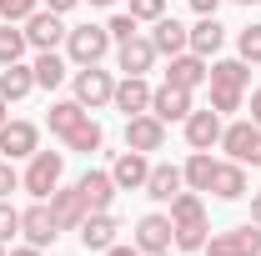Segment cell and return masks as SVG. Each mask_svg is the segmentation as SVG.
<instances>
[{"mask_svg": "<svg viewBox=\"0 0 261 256\" xmlns=\"http://www.w3.org/2000/svg\"><path fill=\"white\" fill-rule=\"evenodd\" d=\"M0 256H5V246H0Z\"/></svg>", "mask_w": 261, "mask_h": 256, "instance_id": "cell-48", "label": "cell"}, {"mask_svg": "<svg viewBox=\"0 0 261 256\" xmlns=\"http://www.w3.org/2000/svg\"><path fill=\"white\" fill-rule=\"evenodd\" d=\"M81 0H45V10H56V15H65V10H75Z\"/></svg>", "mask_w": 261, "mask_h": 256, "instance_id": "cell-40", "label": "cell"}, {"mask_svg": "<svg viewBox=\"0 0 261 256\" xmlns=\"http://www.w3.org/2000/svg\"><path fill=\"white\" fill-rule=\"evenodd\" d=\"M116 231H121V226H116L111 211H91V216L81 221V246H86V251H111V246H116Z\"/></svg>", "mask_w": 261, "mask_h": 256, "instance_id": "cell-20", "label": "cell"}, {"mask_svg": "<svg viewBox=\"0 0 261 256\" xmlns=\"http://www.w3.org/2000/svg\"><path fill=\"white\" fill-rule=\"evenodd\" d=\"M246 81H251V70L246 61L236 56V61H211V75H206V86H211V111H241V96H246Z\"/></svg>", "mask_w": 261, "mask_h": 256, "instance_id": "cell-2", "label": "cell"}, {"mask_svg": "<svg viewBox=\"0 0 261 256\" xmlns=\"http://www.w3.org/2000/svg\"><path fill=\"white\" fill-rule=\"evenodd\" d=\"M20 231H25V241H31V246H50V241L61 236L50 201H35V206H25V211H20Z\"/></svg>", "mask_w": 261, "mask_h": 256, "instance_id": "cell-16", "label": "cell"}, {"mask_svg": "<svg viewBox=\"0 0 261 256\" xmlns=\"http://www.w3.org/2000/svg\"><path fill=\"white\" fill-rule=\"evenodd\" d=\"M181 126H186V146H191V151H211V146H221V131H226V116L206 106V111H191V116H186Z\"/></svg>", "mask_w": 261, "mask_h": 256, "instance_id": "cell-9", "label": "cell"}, {"mask_svg": "<svg viewBox=\"0 0 261 256\" xmlns=\"http://www.w3.org/2000/svg\"><path fill=\"white\" fill-rule=\"evenodd\" d=\"M206 75H211V61H206V56H196V50H181V56H171V65H166V81H171V86H181V91L206 86Z\"/></svg>", "mask_w": 261, "mask_h": 256, "instance_id": "cell-17", "label": "cell"}, {"mask_svg": "<svg viewBox=\"0 0 261 256\" xmlns=\"http://www.w3.org/2000/svg\"><path fill=\"white\" fill-rule=\"evenodd\" d=\"M216 5H221V0H191V10H196V15H216Z\"/></svg>", "mask_w": 261, "mask_h": 256, "instance_id": "cell-39", "label": "cell"}, {"mask_svg": "<svg viewBox=\"0 0 261 256\" xmlns=\"http://www.w3.org/2000/svg\"><path fill=\"white\" fill-rule=\"evenodd\" d=\"M15 236H20V211H15L10 196H5V201H0V246H10Z\"/></svg>", "mask_w": 261, "mask_h": 256, "instance_id": "cell-34", "label": "cell"}, {"mask_svg": "<svg viewBox=\"0 0 261 256\" xmlns=\"http://www.w3.org/2000/svg\"><path fill=\"white\" fill-rule=\"evenodd\" d=\"M111 31L106 25H70V35H65V56L75 65H100L106 56H111Z\"/></svg>", "mask_w": 261, "mask_h": 256, "instance_id": "cell-4", "label": "cell"}, {"mask_svg": "<svg viewBox=\"0 0 261 256\" xmlns=\"http://www.w3.org/2000/svg\"><path fill=\"white\" fill-rule=\"evenodd\" d=\"M100 256H141V246H111V251H100Z\"/></svg>", "mask_w": 261, "mask_h": 256, "instance_id": "cell-41", "label": "cell"}, {"mask_svg": "<svg viewBox=\"0 0 261 256\" xmlns=\"http://www.w3.org/2000/svg\"><path fill=\"white\" fill-rule=\"evenodd\" d=\"M206 256H261V226H231L221 236H206Z\"/></svg>", "mask_w": 261, "mask_h": 256, "instance_id": "cell-6", "label": "cell"}, {"mask_svg": "<svg viewBox=\"0 0 261 256\" xmlns=\"http://www.w3.org/2000/svg\"><path fill=\"white\" fill-rule=\"evenodd\" d=\"M61 176H65V151H35L31 166H25V176H20V186L35 201H50V191L61 186Z\"/></svg>", "mask_w": 261, "mask_h": 256, "instance_id": "cell-3", "label": "cell"}, {"mask_svg": "<svg viewBox=\"0 0 261 256\" xmlns=\"http://www.w3.org/2000/svg\"><path fill=\"white\" fill-rule=\"evenodd\" d=\"M126 146L130 151H161L166 146V121H156L151 111H141V116H126Z\"/></svg>", "mask_w": 261, "mask_h": 256, "instance_id": "cell-14", "label": "cell"}, {"mask_svg": "<svg viewBox=\"0 0 261 256\" xmlns=\"http://www.w3.org/2000/svg\"><path fill=\"white\" fill-rule=\"evenodd\" d=\"M40 151V126L35 121H5L0 126V156L5 161H31Z\"/></svg>", "mask_w": 261, "mask_h": 256, "instance_id": "cell-8", "label": "cell"}, {"mask_svg": "<svg viewBox=\"0 0 261 256\" xmlns=\"http://www.w3.org/2000/svg\"><path fill=\"white\" fill-rule=\"evenodd\" d=\"M146 176H151V156L146 151H121V156L111 161V181H116V191H146Z\"/></svg>", "mask_w": 261, "mask_h": 256, "instance_id": "cell-10", "label": "cell"}, {"mask_svg": "<svg viewBox=\"0 0 261 256\" xmlns=\"http://www.w3.org/2000/svg\"><path fill=\"white\" fill-rule=\"evenodd\" d=\"M221 151H226L231 161L261 171V126L256 121H231V126L221 131Z\"/></svg>", "mask_w": 261, "mask_h": 256, "instance_id": "cell-5", "label": "cell"}, {"mask_svg": "<svg viewBox=\"0 0 261 256\" xmlns=\"http://www.w3.org/2000/svg\"><path fill=\"white\" fill-rule=\"evenodd\" d=\"M86 116H91V111H86L75 96H70V100H50V116H45V126H50V136H65L70 126H81Z\"/></svg>", "mask_w": 261, "mask_h": 256, "instance_id": "cell-27", "label": "cell"}, {"mask_svg": "<svg viewBox=\"0 0 261 256\" xmlns=\"http://www.w3.org/2000/svg\"><path fill=\"white\" fill-rule=\"evenodd\" d=\"M221 45H226V25H221L216 15H201V20L191 25V50H196V56H206V61H211V56H216Z\"/></svg>", "mask_w": 261, "mask_h": 256, "instance_id": "cell-25", "label": "cell"}, {"mask_svg": "<svg viewBox=\"0 0 261 256\" xmlns=\"http://www.w3.org/2000/svg\"><path fill=\"white\" fill-rule=\"evenodd\" d=\"M116 65L126 70V75H146L151 65H156V45H151V35H130L116 45Z\"/></svg>", "mask_w": 261, "mask_h": 256, "instance_id": "cell-18", "label": "cell"}, {"mask_svg": "<svg viewBox=\"0 0 261 256\" xmlns=\"http://www.w3.org/2000/svg\"><path fill=\"white\" fill-rule=\"evenodd\" d=\"M136 25H141V20H136V15L126 10V15H111V25H106V31H111V40L121 45V40H130V35H141Z\"/></svg>", "mask_w": 261, "mask_h": 256, "instance_id": "cell-35", "label": "cell"}, {"mask_svg": "<svg viewBox=\"0 0 261 256\" xmlns=\"http://www.w3.org/2000/svg\"><path fill=\"white\" fill-rule=\"evenodd\" d=\"M86 5H96V10H111V5H116V0H86Z\"/></svg>", "mask_w": 261, "mask_h": 256, "instance_id": "cell-45", "label": "cell"}, {"mask_svg": "<svg viewBox=\"0 0 261 256\" xmlns=\"http://www.w3.org/2000/svg\"><path fill=\"white\" fill-rule=\"evenodd\" d=\"M130 15H136V20H161L166 0H130Z\"/></svg>", "mask_w": 261, "mask_h": 256, "instance_id": "cell-36", "label": "cell"}, {"mask_svg": "<svg viewBox=\"0 0 261 256\" xmlns=\"http://www.w3.org/2000/svg\"><path fill=\"white\" fill-rule=\"evenodd\" d=\"M65 35H70V25H65L56 10H35L31 20H25V40H31V50H56V45H65Z\"/></svg>", "mask_w": 261, "mask_h": 256, "instance_id": "cell-12", "label": "cell"}, {"mask_svg": "<svg viewBox=\"0 0 261 256\" xmlns=\"http://www.w3.org/2000/svg\"><path fill=\"white\" fill-rule=\"evenodd\" d=\"M50 211H56V226H61V231H81V221L91 216L81 186H56V191H50Z\"/></svg>", "mask_w": 261, "mask_h": 256, "instance_id": "cell-15", "label": "cell"}, {"mask_svg": "<svg viewBox=\"0 0 261 256\" xmlns=\"http://www.w3.org/2000/svg\"><path fill=\"white\" fill-rule=\"evenodd\" d=\"M10 191H20V171H15L10 161L0 156V201H5V196H10Z\"/></svg>", "mask_w": 261, "mask_h": 256, "instance_id": "cell-37", "label": "cell"}, {"mask_svg": "<svg viewBox=\"0 0 261 256\" xmlns=\"http://www.w3.org/2000/svg\"><path fill=\"white\" fill-rule=\"evenodd\" d=\"M251 121H256V126H261V86H256V91H251Z\"/></svg>", "mask_w": 261, "mask_h": 256, "instance_id": "cell-42", "label": "cell"}, {"mask_svg": "<svg viewBox=\"0 0 261 256\" xmlns=\"http://www.w3.org/2000/svg\"><path fill=\"white\" fill-rule=\"evenodd\" d=\"M186 176V191H211V176H216V156L211 151H191V161L181 166Z\"/></svg>", "mask_w": 261, "mask_h": 256, "instance_id": "cell-28", "label": "cell"}, {"mask_svg": "<svg viewBox=\"0 0 261 256\" xmlns=\"http://www.w3.org/2000/svg\"><path fill=\"white\" fill-rule=\"evenodd\" d=\"M75 186H81V196H86L91 211H111V201H116V181H111V171H96V166H91V171H81Z\"/></svg>", "mask_w": 261, "mask_h": 256, "instance_id": "cell-23", "label": "cell"}, {"mask_svg": "<svg viewBox=\"0 0 261 256\" xmlns=\"http://www.w3.org/2000/svg\"><path fill=\"white\" fill-rule=\"evenodd\" d=\"M251 226H261V191H251Z\"/></svg>", "mask_w": 261, "mask_h": 256, "instance_id": "cell-43", "label": "cell"}, {"mask_svg": "<svg viewBox=\"0 0 261 256\" xmlns=\"http://www.w3.org/2000/svg\"><path fill=\"white\" fill-rule=\"evenodd\" d=\"M171 241H176V226H171V216H166V211H146V216L136 221V246H141V256L166 251Z\"/></svg>", "mask_w": 261, "mask_h": 256, "instance_id": "cell-11", "label": "cell"}, {"mask_svg": "<svg viewBox=\"0 0 261 256\" xmlns=\"http://www.w3.org/2000/svg\"><path fill=\"white\" fill-rule=\"evenodd\" d=\"M61 141H65V151H86V156H91V151H100V141H106V131H100L96 121L86 116L81 126H70V131H65Z\"/></svg>", "mask_w": 261, "mask_h": 256, "instance_id": "cell-31", "label": "cell"}, {"mask_svg": "<svg viewBox=\"0 0 261 256\" xmlns=\"http://www.w3.org/2000/svg\"><path fill=\"white\" fill-rule=\"evenodd\" d=\"M191 111H196V106H191V91H181V86H171V81H161V86L151 91V116L166 121V126H171V121H186Z\"/></svg>", "mask_w": 261, "mask_h": 256, "instance_id": "cell-13", "label": "cell"}, {"mask_svg": "<svg viewBox=\"0 0 261 256\" xmlns=\"http://www.w3.org/2000/svg\"><path fill=\"white\" fill-rule=\"evenodd\" d=\"M151 45H156V56H181V50H191V31L176 15H161L151 31Z\"/></svg>", "mask_w": 261, "mask_h": 256, "instance_id": "cell-24", "label": "cell"}, {"mask_svg": "<svg viewBox=\"0 0 261 256\" xmlns=\"http://www.w3.org/2000/svg\"><path fill=\"white\" fill-rule=\"evenodd\" d=\"M211 196H216V201H241V196H246V166H241V161H216Z\"/></svg>", "mask_w": 261, "mask_h": 256, "instance_id": "cell-22", "label": "cell"}, {"mask_svg": "<svg viewBox=\"0 0 261 256\" xmlns=\"http://www.w3.org/2000/svg\"><path fill=\"white\" fill-rule=\"evenodd\" d=\"M35 91V70L25 61H15V65H0V96L5 100H25Z\"/></svg>", "mask_w": 261, "mask_h": 256, "instance_id": "cell-26", "label": "cell"}, {"mask_svg": "<svg viewBox=\"0 0 261 256\" xmlns=\"http://www.w3.org/2000/svg\"><path fill=\"white\" fill-rule=\"evenodd\" d=\"M5 256H45V246H31V241H25V246H10Z\"/></svg>", "mask_w": 261, "mask_h": 256, "instance_id": "cell-38", "label": "cell"}, {"mask_svg": "<svg viewBox=\"0 0 261 256\" xmlns=\"http://www.w3.org/2000/svg\"><path fill=\"white\" fill-rule=\"evenodd\" d=\"M35 86H40V91H56V86H61L65 81V56H56V50H35Z\"/></svg>", "mask_w": 261, "mask_h": 256, "instance_id": "cell-29", "label": "cell"}, {"mask_svg": "<svg viewBox=\"0 0 261 256\" xmlns=\"http://www.w3.org/2000/svg\"><path fill=\"white\" fill-rule=\"evenodd\" d=\"M35 10H40V0H0V20H10V25H25Z\"/></svg>", "mask_w": 261, "mask_h": 256, "instance_id": "cell-33", "label": "cell"}, {"mask_svg": "<svg viewBox=\"0 0 261 256\" xmlns=\"http://www.w3.org/2000/svg\"><path fill=\"white\" fill-rule=\"evenodd\" d=\"M111 106H116L121 116H141V111H151V86H146V75H126V81H116Z\"/></svg>", "mask_w": 261, "mask_h": 256, "instance_id": "cell-21", "label": "cell"}, {"mask_svg": "<svg viewBox=\"0 0 261 256\" xmlns=\"http://www.w3.org/2000/svg\"><path fill=\"white\" fill-rule=\"evenodd\" d=\"M25 50H31V40H25V25H10V20H0V65L25 61Z\"/></svg>", "mask_w": 261, "mask_h": 256, "instance_id": "cell-30", "label": "cell"}, {"mask_svg": "<svg viewBox=\"0 0 261 256\" xmlns=\"http://www.w3.org/2000/svg\"><path fill=\"white\" fill-rule=\"evenodd\" d=\"M70 86H75V100H81L86 111L111 106V96H116V81H111V70H100V65H81Z\"/></svg>", "mask_w": 261, "mask_h": 256, "instance_id": "cell-7", "label": "cell"}, {"mask_svg": "<svg viewBox=\"0 0 261 256\" xmlns=\"http://www.w3.org/2000/svg\"><path fill=\"white\" fill-rule=\"evenodd\" d=\"M171 226H176V246L181 251H201L206 246V201H201V191H181V196H171Z\"/></svg>", "mask_w": 261, "mask_h": 256, "instance_id": "cell-1", "label": "cell"}, {"mask_svg": "<svg viewBox=\"0 0 261 256\" xmlns=\"http://www.w3.org/2000/svg\"><path fill=\"white\" fill-rule=\"evenodd\" d=\"M5 121H10V100L0 96V126H5Z\"/></svg>", "mask_w": 261, "mask_h": 256, "instance_id": "cell-44", "label": "cell"}, {"mask_svg": "<svg viewBox=\"0 0 261 256\" xmlns=\"http://www.w3.org/2000/svg\"><path fill=\"white\" fill-rule=\"evenodd\" d=\"M186 191V176H181V166H171V161H151V176H146V196L151 201H171V196Z\"/></svg>", "mask_w": 261, "mask_h": 256, "instance_id": "cell-19", "label": "cell"}, {"mask_svg": "<svg viewBox=\"0 0 261 256\" xmlns=\"http://www.w3.org/2000/svg\"><path fill=\"white\" fill-rule=\"evenodd\" d=\"M236 5H246V10H251V5H261V0H236Z\"/></svg>", "mask_w": 261, "mask_h": 256, "instance_id": "cell-46", "label": "cell"}, {"mask_svg": "<svg viewBox=\"0 0 261 256\" xmlns=\"http://www.w3.org/2000/svg\"><path fill=\"white\" fill-rule=\"evenodd\" d=\"M236 56H241L246 65H261V20H256V25H246V31L236 35Z\"/></svg>", "mask_w": 261, "mask_h": 256, "instance_id": "cell-32", "label": "cell"}, {"mask_svg": "<svg viewBox=\"0 0 261 256\" xmlns=\"http://www.w3.org/2000/svg\"><path fill=\"white\" fill-rule=\"evenodd\" d=\"M156 256H171V246H166V251H156Z\"/></svg>", "mask_w": 261, "mask_h": 256, "instance_id": "cell-47", "label": "cell"}]
</instances>
